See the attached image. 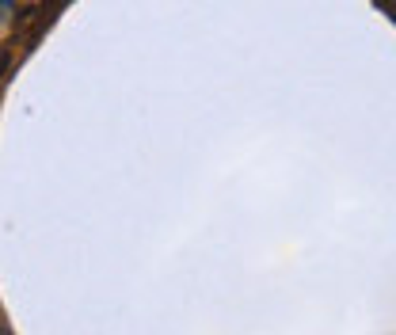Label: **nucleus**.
I'll return each instance as SVG.
<instances>
[{"mask_svg": "<svg viewBox=\"0 0 396 335\" xmlns=\"http://www.w3.org/2000/svg\"><path fill=\"white\" fill-rule=\"evenodd\" d=\"M16 12V0H0V19H12Z\"/></svg>", "mask_w": 396, "mask_h": 335, "instance_id": "nucleus-1", "label": "nucleus"}, {"mask_svg": "<svg viewBox=\"0 0 396 335\" xmlns=\"http://www.w3.org/2000/svg\"><path fill=\"white\" fill-rule=\"evenodd\" d=\"M8 65H12V50H0V81H4Z\"/></svg>", "mask_w": 396, "mask_h": 335, "instance_id": "nucleus-2", "label": "nucleus"}, {"mask_svg": "<svg viewBox=\"0 0 396 335\" xmlns=\"http://www.w3.org/2000/svg\"><path fill=\"white\" fill-rule=\"evenodd\" d=\"M0 335H12V328H8V320L0 316Z\"/></svg>", "mask_w": 396, "mask_h": 335, "instance_id": "nucleus-3", "label": "nucleus"}]
</instances>
